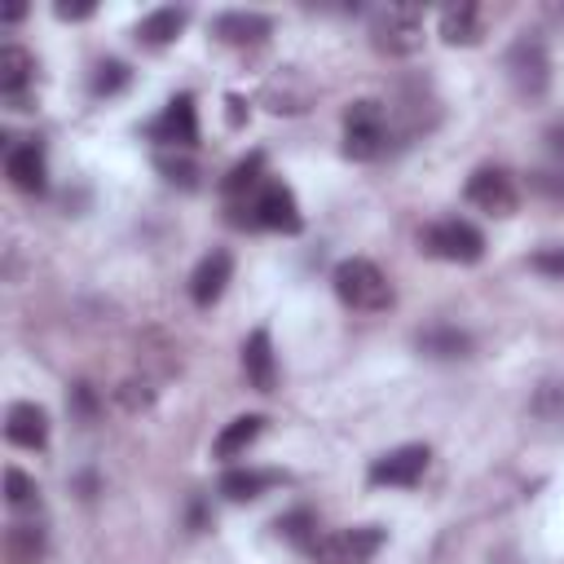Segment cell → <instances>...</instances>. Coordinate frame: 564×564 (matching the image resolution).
Segmentation results:
<instances>
[{
	"mask_svg": "<svg viewBox=\"0 0 564 564\" xmlns=\"http://www.w3.org/2000/svg\"><path fill=\"white\" fill-rule=\"evenodd\" d=\"M335 295H339L348 308L375 313V308H388L392 286H388V278H383V269H379L375 260L348 256V260L335 264Z\"/></svg>",
	"mask_w": 564,
	"mask_h": 564,
	"instance_id": "1",
	"label": "cell"
},
{
	"mask_svg": "<svg viewBox=\"0 0 564 564\" xmlns=\"http://www.w3.org/2000/svg\"><path fill=\"white\" fill-rule=\"evenodd\" d=\"M383 145H388V115H383V106L370 101V97L352 101L344 110V154L357 159V163H370V159L383 154Z\"/></svg>",
	"mask_w": 564,
	"mask_h": 564,
	"instance_id": "2",
	"label": "cell"
},
{
	"mask_svg": "<svg viewBox=\"0 0 564 564\" xmlns=\"http://www.w3.org/2000/svg\"><path fill=\"white\" fill-rule=\"evenodd\" d=\"M370 40L379 53L392 57H410L423 48V9L414 4H388L370 18Z\"/></svg>",
	"mask_w": 564,
	"mask_h": 564,
	"instance_id": "3",
	"label": "cell"
},
{
	"mask_svg": "<svg viewBox=\"0 0 564 564\" xmlns=\"http://www.w3.org/2000/svg\"><path fill=\"white\" fill-rule=\"evenodd\" d=\"M423 251L449 264H476L485 256V234L471 220H436L432 229H423Z\"/></svg>",
	"mask_w": 564,
	"mask_h": 564,
	"instance_id": "4",
	"label": "cell"
},
{
	"mask_svg": "<svg viewBox=\"0 0 564 564\" xmlns=\"http://www.w3.org/2000/svg\"><path fill=\"white\" fill-rule=\"evenodd\" d=\"M383 546V529L375 524H361V529H339V533H326L308 546V555L317 564H370Z\"/></svg>",
	"mask_w": 564,
	"mask_h": 564,
	"instance_id": "5",
	"label": "cell"
},
{
	"mask_svg": "<svg viewBox=\"0 0 564 564\" xmlns=\"http://www.w3.org/2000/svg\"><path fill=\"white\" fill-rule=\"evenodd\" d=\"M507 75L516 84L520 97H542L546 84H551V57H546V44L538 35H520L511 48H507Z\"/></svg>",
	"mask_w": 564,
	"mask_h": 564,
	"instance_id": "6",
	"label": "cell"
},
{
	"mask_svg": "<svg viewBox=\"0 0 564 564\" xmlns=\"http://www.w3.org/2000/svg\"><path fill=\"white\" fill-rule=\"evenodd\" d=\"M467 203L480 207L485 216H511L516 203H520V194H516V181L502 167H480L467 181Z\"/></svg>",
	"mask_w": 564,
	"mask_h": 564,
	"instance_id": "7",
	"label": "cell"
},
{
	"mask_svg": "<svg viewBox=\"0 0 564 564\" xmlns=\"http://www.w3.org/2000/svg\"><path fill=\"white\" fill-rule=\"evenodd\" d=\"M251 225H264V229H278V234H300V207H295V194L278 181H264L256 203H251Z\"/></svg>",
	"mask_w": 564,
	"mask_h": 564,
	"instance_id": "8",
	"label": "cell"
},
{
	"mask_svg": "<svg viewBox=\"0 0 564 564\" xmlns=\"http://www.w3.org/2000/svg\"><path fill=\"white\" fill-rule=\"evenodd\" d=\"M427 445H401L370 463V485H414L427 471Z\"/></svg>",
	"mask_w": 564,
	"mask_h": 564,
	"instance_id": "9",
	"label": "cell"
},
{
	"mask_svg": "<svg viewBox=\"0 0 564 564\" xmlns=\"http://www.w3.org/2000/svg\"><path fill=\"white\" fill-rule=\"evenodd\" d=\"M150 137H159V141H167V145L189 150V145L198 141V115H194V97H189V93L172 97V101H167V110H163V115L150 123Z\"/></svg>",
	"mask_w": 564,
	"mask_h": 564,
	"instance_id": "10",
	"label": "cell"
},
{
	"mask_svg": "<svg viewBox=\"0 0 564 564\" xmlns=\"http://www.w3.org/2000/svg\"><path fill=\"white\" fill-rule=\"evenodd\" d=\"M229 273H234V256H229V251H207V256L198 260L194 278H189V295H194V304H198V308L216 304L220 291H225V282H229Z\"/></svg>",
	"mask_w": 564,
	"mask_h": 564,
	"instance_id": "11",
	"label": "cell"
},
{
	"mask_svg": "<svg viewBox=\"0 0 564 564\" xmlns=\"http://www.w3.org/2000/svg\"><path fill=\"white\" fill-rule=\"evenodd\" d=\"M242 370H247V383L256 392H273L278 383V361H273V339L269 330H251L247 344H242Z\"/></svg>",
	"mask_w": 564,
	"mask_h": 564,
	"instance_id": "12",
	"label": "cell"
},
{
	"mask_svg": "<svg viewBox=\"0 0 564 564\" xmlns=\"http://www.w3.org/2000/svg\"><path fill=\"white\" fill-rule=\"evenodd\" d=\"M4 172H9V181H13L22 194H40V189H44V150H40L35 141H26V145H9V154H4Z\"/></svg>",
	"mask_w": 564,
	"mask_h": 564,
	"instance_id": "13",
	"label": "cell"
},
{
	"mask_svg": "<svg viewBox=\"0 0 564 564\" xmlns=\"http://www.w3.org/2000/svg\"><path fill=\"white\" fill-rule=\"evenodd\" d=\"M4 436L22 449H40L48 441V414L35 405V401H18L9 410V423H4Z\"/></svg>",
	"mask_w": 564,
	"mask_h": 564,
	"instance_id": "14",
	"label": "cell"
},
{
	"mask_svg": "<svg viewBox=\"0 0 564 564\" xmlns=\"http://www.w3.org/2000/svg\"><path fill=\"white\" fill-rule=\"evenodd\" d=\"M31 79H35V57L22 44H4L0 48V93L9 101H22V93H26Z\"/></svg>",
	"mask_w": 564,
	"mask_h": 564,
	"instance_id": "15",
	"label": "cell"
},
{
	"mask_svg": "<svg viewBox=\"0 0 564 564\" xmlns=\"http://www.w3.org/2000/svg\"><path fill=\"white\" fill-rule=\"evenodd\" d=\"M212 31L225 40V44H260L269 35V18L264 13H247V9H229L212 22Z\"/></svg>",
	"mask_w": 564,
	"mask_h": 564,
	"instance_id": "16",
	"label": "cell"
},
{
	"mask_svg": "<svg viewBox=\"0 0 564 564\" xmlns=\"http://www.w3.org/2000/svg\"><path fill=\"white\" fill-rule=\"evenodd\" d=\"M282 476L278 471H256V467H234V471H225L220 476V494L229 498V502H251V498H260L264 489H273Z\"/></svg>",
	"mask_w": 564,
	"mask_h": 564,
	"instance_id": "17",
	"label": "cell"
},
{
	"mask_svg": "<svg viewBox=\"0 0 564 564\" xmlns=\"http://www.w3.org/2000/svg\"><path fill=\"white\" fill-rule=\"evenodd\" d=\"M260 432H264V414H238L234 423H225V427H220V436H216L212 454H216V458H238V454H242Z\"/></svg>",
	"mask_w": 564,
	"mask_h": 564,
	"instance_id": "18",
	"label": "cell"
},
{
	"mask_svg": "<svg viewBox=\"0 0 564 564\" xmlns=\"http://www.w3.org/2000/svg\"><path fill=\"white\" fill-rule=\"evenodd\" d=\"M441 35H445V44H476L480 40V9L471 0L449 4L441 13Z\"/></svg>",
	"mask_w": 564,
	"mask_h": 564,
	"instance_id": "19",
	"label": "cell"
},
{
	"mask_svg": "<svg viewBox=\"0 0 564 564\" xmlns=\"http://www.w3.org/2000/svg\"><path fill=\"white\" fill-rule=\"evenodd\" d=\"M419 348L427 357H467L471 352V335L458 326H427L419 330Z\"/></svg>",
	"mask_w": 564,
	"mask_h": 564,
	"instance_id": "20",
	"label": "cell"
},
{
	"mask_svg": "<svg viewBox=\"0 0 564 564\" xmlns=\"http://www.w3.org/2000/svg\"><path fill=\"white\" fill-rule=\"evenodd\" d=\"M181 26H185V9H154V13H145V18H141L137 40L159 48V44H172V40L181 35Z\"/></svg>",
	"mask_w": 564,
	"mask_h": 564,
	"instance_id": "21",
	"label": "cell"
},
{
	"mask_svg": "<svg viewBox=\"0 0 564 564\" xmlns=\"http://www.w3.org/2000/svg\"><path fill=\"white\" fill-rule=\"evenodd\" d=\"M4 555H9V564H40V555H44V529L40 524H13L4 533Z\"/></svg>",
	"mask_w": 564,
	"mask_h": 564,
	"instance_id": "22",
	"label": "cell"
},
{
	"mask_svg": "<svg viewBox=\"0 0 564 564\" xmlns=\"http://www.w3.org/2000/svg\"><path fill=\"white\" fill-rule=\"evenodd\" d=\"M260 167H264V154H260V150H256V154H247L242 163H234V167H229V176H225V194L256 189V185H260Z\"/></svg>",
	"mask_w": 564,
	"mask_h": 564,
	"instance_id": "23",
	"label": "cell"
},
{
	"mask_svg": "<svg viewBox=\"0 0 564 564\" xmlns=\"http://www.w3.org/2000/svg\"><path fill=\"white\" fill-rule=\"evenodd\" d=\"M4 498H9V507H13V511H22V507H35L40 489H35V480H31L26 471L9 467V471H4Z\"/></svg>",
	"mask_w": 564,
	"mask_h": 564,
	"instance_id": "24",
	"label": "cell"
},
{
	"mask_svg": "<svg viewBox=\"0 0 564 564\" xmlns=\"http://www.w3.org/2000/svg\"><path fill=\"white\" fill-rule=\"evenodd\" d=\"M313 511H291V516H278V533L282 538H291V542H300V546H313L317 538H313Z\"/></svg>",
	"mask_w": 564,
	"mask_h": 564,
	"instance_id": "25",
	"label": "cell"
},
{
	"mask_svg": "<svg viewBox=\"0 0 564 564\" xmlns=\"http://www.w3.org/2000/svg\"><path fill=\"white\" fill-rule=\"evenodd\" d=\"M128 84V66L123 62H101L93 75V97H115Z\"/></svg>",
	"mask_w": 564,
	"mask_h": 564,
	"instance_id": "26",
	"label": "cell"
},
{
	"mask_svg": "<svg viewBox=\"0 0 564 564\" xmlns=\"http://www.w3.org/2000/svg\"><path fill=\"white\" fill-rule=\"evenodd\" d=\"M154 163H159V172H163L167 181H181V185H194V176H198V167H194L189 159H176V154H159Z\"/></svg>",
	"mask_w": 564,
	"mask_h": 564,
	"instance_id": "27",
	"label": "cell"
},
{
	"mask_svg": "<svg viewBox=\"0 0 564 564\" xmlns=\"http://www.w3.org/2000/svg\"><path fill=\"white\" fill-rule=\"evenodd\" d=\"M529 264L538 273H546V278H564V247H542V251H533Z\"/></svg>",
	"mask_w": 564,
	"mask_h": 564,
	"instance_id": "28",
	"label": "cell"
},
{
	"mask_svg": "<svg viewBox=\"0 0 564 564\" xmlns=\"http://www.w3.org/2000/svg\"><path fill=\"white\" fill-rule=\"evenodd\" d=\"M70 401H75V414H79L84 423L97 414V392H93L88 383H75V388H70Z\"/></svg>",
	"mask_w": 564,
	"mask_h": 564,
	"instance_id": "29",
	"label": "cell"
},
{
	"mask_svg": "<svg viewBox=\"0 0 564 564\" xmlns=\"http://www.w3.org/2000/svg\"><path fill=\"white\" fill-rule=\"evenodd\" d=\"M93 9H97V4H93V0H79V4H66V0H62V4H57V9H53V13H57V18H62V22H79V18H88V13H93Z\"/></svg>",
	"mask_w": 564,
	"mask_h": 564,
	"instance_id": "30",
	"label": "cell"
},
{
	"mask_svg": "<svg viewBox=\"0 0 564 564\" xmlns=\"http://www.w3.org/2000/svg\"><path fill=\"white\" fill-rule=\"evenodd\" d=\"M546 145H551V154H555V159H564V128H560V123L546 132Z\"/></svg>",
	"mask_w": 564,
	"mask_h": 564,
	"instance_id": "31",
	"label": "cell"
},
{
	"mask_svg": "<svg viewBox=\"0 0 564 564\" xmlns=\"http://www.w3.org/2000/svg\"><path fill=\"white\" fill-rule=\"evenodd\" d=\"M555 18H560V22H564V9H555Z\"/></svg>",
	"mask_w": 564,
	"mask_h": 564,
	"instance_id": "32",
	"label": "cell"
}]
</instances>
